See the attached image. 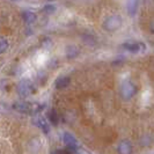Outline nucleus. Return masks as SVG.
<instances>
[{
	"label": "nucleus",
	"mask_w": 154,
	"mask_h": 154,
	"mask_svg": "<svg viewBox=\"0 0 154 154\" xmlns=\"http://www.w3.org/2000/svg\"><path fill=\"white\" fill-rule=\"evenodd\" d=\"M16 91H17V94L21 97H28V96H30L31 94H34L35 88H34V85H32V82L30 80L23 79L17 84Z\"/></svg>",
	"instance_id": "nucleus-2"
},
{
	"label": "nucleus",
	"mask_w": 154,
	"mask_h": 154,
	"mask_svg": "<svg viewBox=\"0 0 154 154\" xmlns=\"http://www.w3.org/2000/svg\"><path fill=\"white\" fill-rule=\"evenodd\" d=\"M35 123L37 126H39L43 131L48 133L49 132V125H48V122L45 121V118H43V117H36L35 118Z\"/></svg>",
	"instance_id": "nucleus-10"
},
{
	"label": "nucleus",
	"mask_w": 154,
	"mask_h": 154,
	"mask_svg": "<svg viewBox=\"0 0 154 154\" xmlns=\"http://www.w3.org/2000/svg\"><path fill=\"white\" fill-rule=\"evenodd\" d=\"M49 118H50L51 123L54 124V125H57V123H58V116H57V112H56L54 110H51V111L49 112Z\"/></svg>",
	"instance_id": "nucleus-14"
},
{
	"label": "nucleus",
	"mask_w": 154,
	"mask_h": 154,
	"mask_svg": "<svg viewBox=\"0 0 154 154\" xmlns=\"http://www.w3.org/2000/svg\"><path fill=\"white\" fill-rule=\"evenodd\" d=\"M118 154H132V145L128 139H123L118 144Z\"/></svg>",
	"instance_id": "nucleus-5"
},
{
	"label": "nucleus",
	"mask_w": 154,
	"mask_h": 154,
	"mask_svg": "<svg viewBox=\"0 0 154 154\" xmlns=\"http://www.w3.org/2000/svg\"><path fill=\"white\" fill-rule=\"evenodd\" d=\"M136 93H137L136 85L130 80H124L121 85V88H119V94L124 100H130L131 97L136 95Z\"/></svg>",
	"instance_id": "nucleus-1"
},
{
	"label": "nucleus",
	"mask_w": 154,
	"mask_h": 154,
	"mask_svg": "<svg viewBox=\"0 0 154 154\" xmlns=\"http://www.w3.org/2000/svg\"><path fill=\"white\" fill-rule=\"evenodd\" d=\"M8 49V42L6 38L0 37V54H5L6 50Z\"/></svg>",
	"instance_id": "nucleus-13"
},
{
	"label": "nucleus",
	"mask_w": 154,
	"mask_h": 154,
	"mask_svg": "<svg viewBox=\"0 0 154 154\" xmlns=\"http://www.w3.org/2000/svg\"><path fill=\"white\" fill-rule=\"evenodd\" d=\"M79 50H78L77 46H67V50H66V56H67V58H75L78 54H79Z\"/></svg>",
	"instance_id": "nucleus-12"
},
{
	"label": "nucleus",
	"mask_w": 154,
	"mask_h": 154,
	"mask_svg": "<svg viewBox=\"0 0 154 154\" xmlns=\"http://www.w3.org/2000/svg\"><path fill=\"white\" fill-rule=\"evenodd\" d=\"M126 9L128 13L131 16H133L136 14L137 9H138V0H128L126 2Z\"/></svg>",
	"instance_id": "nucleus-8"
},
{
	"label": "nucleus",
	"mask_w": 154,
	"mask_h": 154,
	"mask_svg": "<svg viewBox=\"0 0 154 154\" xmlns=\"http://www.w3.org/2000/svg\"><path fill=\"white\" fill-rule=\"evenodd\" d=\"M63 140H64V144H65L67 147H69V148H72V149H75V148L78 147L77 139L74 138V136H72V134L69 133V132H66V133L64 134Z\"/></svg>",
	"instance_id": "nucleus-6"
},
{
	"label": "nucleus",
	"mask_w": 154,
	"mask_h": 154,
	"mask_svg": "<svg viewBox=\"0 0 154 154\" xmlns=\"http://www.w3.org/2000/svg\"><path fill=\"white\" fill-rule=\"evenodd\" d=\"M122 22H123V20L119 15H110L103 22V28L107 31H116L117 29L121 28Z\"/></svg>",
	"instance_id": "nucleus-3"
},
{
	"label": "nucleus",
	"mask_w": 154,
	"mask_h": 154,
	"mask_svg": "<svg viewBox=\"0 0 154 154\" xmlns=\"http://www.w3.org/2000/svg\"><path fill=\"white\" fill-rule=\"evenodd\" d=\"M22 17H23V20H24V22H27V23H32V22H35V20H36V15H35L32 12H29V11L23 12Z\"/></svg>",
	"instance_id": "nucleus-11"
},
{
	"label": "nucleus",
	"mask_w": 154,
	"mask_h": 154,
	"mask_svg": "<svg viewBox=\"0 0 154 154\" xmlns=\"http://www.w3.org/2000/svg\"><path fill=\"white\" fill-rule=\"evenodd\" d=\"M62 154H66V153H62Z\"/></svg>",
	"instance_id": "nucleus-17"
},
{
	"label": "nucleus",
	"mask_w": 154,
	"mask_h": 154,
	"mask_svg": "<svg viewBox=\"0 0 154 154\" xmlns=\"http://www.w3.org/2000/svg\"><path fill=\"white\" fill-rule=\"evenodd\" d=\"M43 11H44L45 13H48V14H50V13H54V7L51 6V5H48V6H45V7L43 8Z\"/></svg>",
	"instance_id": "nucleus-15"
},
{
	"label": "nucleus",
	"mask_w": 154,
	"mask_h": 154,
	"mask_svg": "<svg viewBox=\"0 0 154 154\" xmlns=\"http://www.w3.org/2000/svg\"><path fill=\"white\" fill-rule=\"evenodd\" d=\"M69 85V77H60L57 79L56 81V88L58 89H63L65 87H67Z\"/></svg>",
	"instance_id": "nucleus-9"
},
{
	"label": "nucleus",
	"mask_w": 154,
	"mask_h": 154,
	"mask_svg": "<svg viewBox=\"0 0 154 154\" xmlns=\"http://www.w3.org/2000/svg\"><path fill=\"white\" fill-rule=\"evenodd\" d=\"M48 1H54V0H48Z\"/></svg>",
	"instance_id": "nucleus-16"
},
{
	"label": "nucleus",
	"mask_w": 154,
	"mask_h": 154,
	"mask_svg": "<svg viewBox=\"0 0 154 154\" xmlns=\"http://www.w3.org/2000/svg\"><path fill=\"white\" fill-rule=\"evenodd\" d=\"M14 109L20 111V112H26V114H31L36 111V104L27 102V101H17L16 103H14Z\"/></svg>",
	"instance_id": "nucleus-4"
},
{
	"label": "nucleus",
	"mask_w": 154,
	"mask_h": 154,
	"mask_svg": "<svg viewBox=\"0 0 154 154\" xmlns=\"http://www.w3.org/2000/svg\"><path fill=\"white\" fill-rule=\"evenodd\" d=\"M122 46H123L125 50H128V51H130V52H133V54L139 52V50H141V49L145 48L144 44H141V43H136V42H133V43H124Z\"/></svg>",
	"instance_id": "nucleus-7"
}]
</instances>
